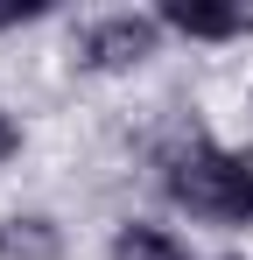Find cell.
<instances>
[{
    "instance_id": "6da1fadb",
    "label": "cell",
    "mask_w": 253,
    "mask_h": 260,
    "mask_svg": "<svg viewBox=\"0 0 253 260\" xmlns=\"http://www.w3.org/2000/svg\"><path fill=\"white\" fill-rule=\"evenodd\" d=\"M169 197H176L183 211H197V218H253L239 155H225V148H190V155H176Z\"/></svg>"
},
{
    "instance_id": "7a4b0ae2",
    "label": "cell",
    "mask_w": 253,
    "mask_h": 260,
    "mask_svg": "<svg viewBox=\"0 0 253 260\" xmlns=\"http://www.w3.org/2000/svg\"><path fill=\"white\" fill-rule=\"evenodd\" d=\"M155 21L148 14H113V21H91L78 36V63L84 71H126V63H141V56H155Z\"/></svg>"
},
{
    "instance_id": "3957f363",
    "label": "cell",
    "mask_w": 253,
    "mask_h": 260,
    "mask_svg": "<svg viewBox=\"0 0 253 260\" xmlns=\"http://www.w3.org/2000/svg\"><path fill=\"white\" fill-rule=\"evenodd\" d=\"M162 28H176V36H204V43H225V36H246V28H253V7H218V0H169V7H162Z\"/></svg>"
},
{
    "instance_id": "277c9868",
    "label": "cell",
    "mask_w": 253,
    "mask_h": 260,
    "mask_svg": "<svg viewBox=\"0 0 253 260\" xmlns=\"http://www.w3.org/2000/svg\"><path fill=\"white\" fill-rule=\"evenodd\" d=\"M56 253H64V239L49 218H7L0 225V260H56Z\"/></svg>"
},
{
    "instance_id": "5b68a950",
    "label": "cell",
    "mask_w": 253,
    "mask_h": 260,
    "mask_svg": "<svg viewBox=\"0 0 253 260\" xmlns=\"http://www.w3.org/2000/svg\"><path fill=\"white\" fill-rule=\"evenodd\" d=\"M113 260H190L169 232H155V225H126L120 239H113Z\"/></svg>"
},
{
    "instance_id": "8992f818",
    "label": "cell",
    "mask_w": 253,
    "mask_h": 260,
    "mask_svg": "<svg viewBox=\"0 0 253 260\" xmlns=\"http://www.w3.org/2000/svg\"><path fill=\"white\" fill-rule=\"evenodd\" d=\"M36 14H42L36 0H21V7H0V28H14V21H36Z\"/></svg>"
},
{
    "instance_id": "52a82bcc",
    "label": "cell",
    "mask_w": 253,
    "mask_h": 260,
    "mask_svg": "<svg viewBox=\"0 0 253 260\" xmlns=\"http://www.w3.org/2000/svg\"><path fill=\"white\" fill-rule=\"evenodd\" d=\"M14 148H21V127H14V120H7V113H0V162H7V155H14Z\"/></svg>"
},
{
    "instance_id": "ba28073f",
    "label": "cell",
    "mask_w": 253,
    "mask_h": 260,
    "mask_svg": "<svg viewBox=\"0 0 253 260\" xmlns=\"http://www.w3.org/2000/svg\"><path fill=\"white\" fill-rule=\"evenodd\" d=\"M239 176H246V204H253V148L239 155Z\"/></svg>"
}]
</instances>
